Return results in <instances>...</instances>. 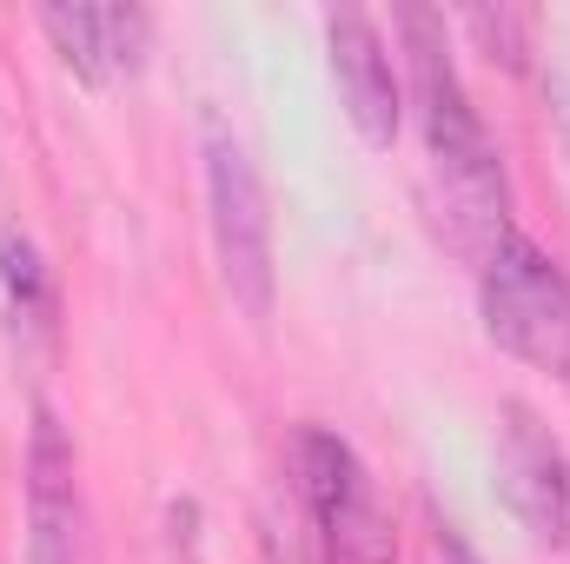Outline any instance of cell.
<instances>
[{
	"label": "cell",
	"mask_w": 570,
	"mask_h": 564,
	"mask_svg": "<svg viewBox=\"0 0 570 564\" xmlns=\"http://www.w3.org/2000/svg\"><path fill=\"white\" fill-rule=\"evenodd\" d=\"M498 505L538 545L570 538V458L531 406H504L498 425Z\"/></svg>",
	"instance_id": "5b68a950"
},
{
	"label": "cell",
	"mask_w": 570,
	"mask_h": 564,
	"mask_svg": "<svg viewBox=\"0 0 570 564\" xmlns=\"http://www.w3.org/2000/svg\"><path fill=\"white\" fill-rule=\"evenodd\" d=\"M199 153H206V213H213V253H219V280L233 292V305L266 325L273 319V206H266V179L253 166L246 140L206 114L199 120Z\"/></svg>",
	"instance_id": "7a4b0ae2"
},
{
	"label": "cell",
	"mask_w": 570,
	"mask_h": 564,
	"mask_svg": "<svg viewBox=\"0 0 570 564\" xmlns=\"http://www.w3.org/2000/svg\"><path fill=\"white\" fill-rule=\"evenodd\" d=\"M551 114H558V140L570 153V80H551Z\"/></svg>",
	"instance_id": "7c38bea8"
},
{
	"label": "cell",
	"mask_w": 570,
	"mask_h": 564,
	"mask_svg": "<svg viewBox=\"0 0 570 564\" xmlns=\"http://www.w3.org/2000/svg\"><path fill=\"white\" fill-rule=\"evenodd\" d=\"M80 458L47 406L27 438V564H80Z\"/></svg>",
	"instance_id": "52a82bcc"
},
{
	"label": "cell",
	"mask_w": 570,
	"mask_h": 564,
	"mask_svg": "<svg viewBox=\"0 0 570 564\" xmlns=\"http://www.w3.org/2000/svg\"><path fill=\"white\" fill-rule=\"evenodd\" d=\"M292 471H298V498L312 512V532L325 545L332 564H399V538H392V518L372 492V471L365 458L325 431V425H305L298 445H292Z\"/></svg>",
	"instance_id": "277c9868"
},
{
	"label": "cell",
	"mask_w": 570,
	"mask_h": 564,
	"mask_svg": "<svg viewBox=\"0 0 570 564\" xmlns=\"http://www.w3.org/2000/svg\"><path fill=\"white\" fill-rule=\"evenodd\" d=\"M325 60H332L338 100H345V120L358 127V140L372 153H392L399 120H405V94H399V67H392L379 20L358 7L325 13Z\"/></svg>",
	"instance_id": "8992f818"
},
{
	"label": "cell",
	"mask_w": 570,
	"mask_h": 564,
	"mask_svg": "<svg viewBox=\"0 0 570 564\" xmlns=\"http://www.w3.org/2000/svg\"><path fill=\"white\" fill-rule=\"evenodd\" d=\"M40 33L73 67V80H87V87H107L114 80V60H107V7H40Z\"/></svg>",
	"instance_id": "ba28073f"
},
{
	"label": "cell",
	"mask_w": 570,
	"mask_h": 564,
	"mask_svg": "<svg viewBox=\"0 0 570 564\" xmlns=\"http://www.w3.org/2000/svg\"><path fill=\"white\" fill-rule=\"evenodd\" d=\"M478 299H484V332L511 359H524V366L551 372L558 386H570V273L544 246L511 233L484 260Z\"/></svg>",
	"instance_id": "3957f363"
},
{
	"label": "cell",
	"mask_w": 570,
	"mask_h": 564,
	"mask_svg": "<svg viewBox=\"0 0 570 564\" xmlns=\"http://www.w3.org/2000/svg\"><path fill=\"white\" fill-rule=\"evenodd\" d=\"M0 285H7V305H13V319L20 325H33V332H53V280H47V266H40V253H33V240L27 233H0Z\"/></svg>",
	"instance_id": "9c48e42d"
},
{
	"label": "cell",
	"mask_w": 570,
	"mask_h": 564,
	"mask_svg": "<svg viewBox=\"0 0 570 564\" xmlns=\"http://www.w3.org/2000/svg\"><path fill=\"white\" fill-rule=\"evenodd\" d=\"M146 33H153L146 7H107V60H114V74H140Z\"/></svg>",
	"instance_id": "8fae6325"
},
{
	"label": "cell",
	"mask_w": 570,
	"mask_h": 564,
	"mask_svg": "<svg viewBox=\"0 0 570 564\" xmlns=\"http://www.w3.org/2000/svg\"><path fill=\"white\" fill-rule=\"evenodd\" d=\"M0 233H7V220H0Z\"/></svg>",
	"instance_id": "4fadbf2b"
},
{
	"label": "cell",
	"mask_w": 570,
	"mask_h": 564,
	"mask_svg": "<svg viewBox=\"0 0 570 564\" xmlns=\"http://www.w3.org/2000/svg\"><path fill=\"white\" fill-rule=\"evenodd\" d=\"M399 40L412 60V100H419L425 159L438 179V226H451V246L491 260L511 240V186H504L498 146L458 80V60L444 47V13L399 7Z\"/></svg>",
	"instance_id": "6da1fadb"
},
{
	"label": "cell",
	"mask_w": 570,
	"mask_h": 564,
	"mask_svg": "<svg viewBox=\"0 0 570 564\" xmlns=\"http://www.w3.org/2000/svg\"><path fill=\"white\" fill-rule=\"evenodd\" d=\"M464 33H471L491 60H504L511 74H518L524 54H531V13H518V7H471V13H464Z\"/></svg>",
	"instance_id": "30bf717a"
}]
</instances>
